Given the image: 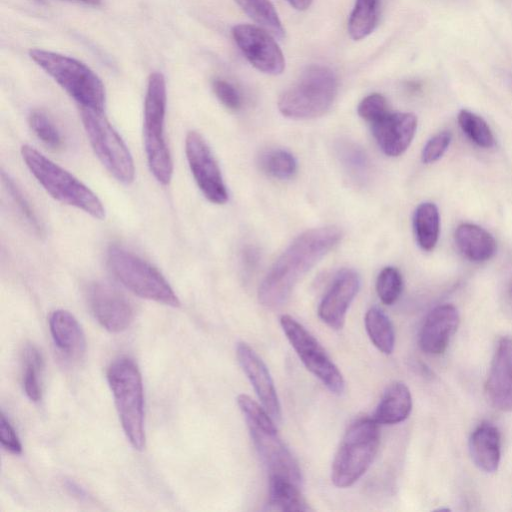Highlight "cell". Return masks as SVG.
I'll use <instances>...</instances> for the list:
<instances>
[{"instance_id":"cell-22","label":"cell","mask_w":512,"mask_h":512,"mask_svg":"<svg viewBox=\"0 0 512 512\" xmlns=\"http://www.w3.org/2000/svg\"><path fill=\"white\" fill-rule=\"evenodd\" d=\"M412 410V396L403 382H393L385 389L373 419L380 425H393L408 418Z\"/></svg>"},{"instance_id":"cell-41","label":"cell","mask_w":512,"mask_h":512,"mask_svg":"<svg viewBox=\"0 0 512 512\" xmlns=\"http://www.w3.org/2000/svg\"><path fill=\"white\" fill-rule=\"evenodd\" d=\"M294 9L303 11L309 8L312 0H286Z\"/></svg>"},{"instance_id":"cell-6","label":"cell","mask_w":512,"mask_h":512,"mask_svg":"<svg viewBox=\"0 0 512 512\" xmlns=\"http://www.w3.org/2000/svg\"><path fill=\"white\" fill-rule=\"evenodd\" d=\"M166 82L162 73L150 74L144 100L143 139L148 166L155 179L168 185L173 162L165 139Z\"/></svg>"},{"instance_id":"cell-10","label":"cell","mask_w":512,"mask_h":512,"mask_svg":"<svg viewBox=\"0 0 512 512\" xmlns=\"http://www.w3.org/2000/svg\"><path fill=\"white\" fill-rule=\"evenodd\" d=\"M81 120L96 156L110 174L123 184L135 178L133 158L103 112L80 107Z\"/></svg>"},{"instance_id":"cell-29","label":"cell","mask_w":512,"mask_h":512,"mask_svg":"<svg viewBox=\"0 0 512 512\" xmlns=\"http://www.w3.org/2000/svg\"><path fill=\"white\" fill-rule=\"evenodd\" d=\"M23 361V388L25 394L31 401L38 402L42 397V355L34 345L29 344L24 349Z\"/></svg>"},{"instance_id":"cell-19","label":"cell","mask_w":512,"mask_h":512,"mask_svg":"<svg viewBox=\"0 0 512 512\" xmlns=\"http://www.w3.org/2000/svg\"><path fill=\"white\" fill-rule=\"evenodd\" d=\"M459 320V313L451 304L440 305L430 311L419 334L421 349L427 354H442L456 332Z\"/></svg>"},{"instance_id":"cell-4","label":"cell","mask_w":512,"mask_h":512,"mask_svg":"<svg viewBox=\"0 0 512 512\" xmlns=\"http://www.w3.org/2000/svg\"><path fill=\"white\" fill-rule=\"evenodd\" d=\"M107 380L124 433L137 449L145 446L144 392L141 373L128 357L114 360L107 370Z\"/></svg>"},{"instance_id":"cell-33","label":"cell","mask_w":512,"mask_h":512,"mask_svg":"<svg viewBox=\"0 0 512 512\" xmlns=\"http://www.w3.org/2000/svg\"><path fill=\"white\" fill-rule=\"evenodd\" d=\"M403 280L398 269L388 266L381 270L376 280V291L381 302L392 305L399 298Z\"/></svg>"},{"instance_id":"cell-16","label":"cell","mask_w":512,"mask_h":512,"mask_svg":"<svg viewBox=\"0 0 512 512\" xmlns=\"http://www.w3.org/2000/svg\"><path fill=\"white\" fill-rule=\"evenodd\" d=\"M236 355L263 407L275 422H279L281 420V405L267 366L245 342L238 343Z\"/></svg>"},{"instance_id":"cell-15","label":"cell","mask_w":512,"mask_h":512,"mask_svg":"<svg viewBox=\"0 0 512 512\" xmlns=\"http://www.w3.org/2000/svg\"><path fill=\"white\" fill-rule=\"evenodd\" d=\"M359 287L360 279L355 271L342 270L339 272L319 304V318L330 328L341 329Z\"/></svg>"},{"instance_id":"cell-20","label":"cell","mask_w":512,"mask_h":512,"mask_svg":"<svg viewBox=\"0 0 512 512\" xmlns=\"http://www.w3.org/2000/svg\"><path fill=\"white\" fill-rule=\"evenodd\" d=\"M53 342L66 358L79 359L85 352L86 340L77 319L68 311L58 309L49 316Z\"/></svg>"},{"instance_id":"cell-13","label":"cell","mask_w":512,"mask_h":512,"mask_svg":"<svg viewBox=\"0 0 512 512\" xmlns=\"http://www.w3.org/2000/svg\"><path fill=\"white\" fill-rule=\"evenodd\" d=\"M232 36L246 59L259 71L278 75L285 68L283 53L271 33L260 26L238 24Z\"/></svg>"},{"instance_id":"cell-38","label":"cell","mask_w":512,"mask_h":512,"mask_svg":"<svg viewBox=\"0 0 512 512\" xmlns=\"http://www.w3.org/2000/svg\"><path fill=\"white\" fill-rule=\"evenodd\" d=\"M450 141L449 132H441L433 136L423 148L422 161L426 164L437 161L448 148Z\"/></svg>"},{"instance_id":"cell-28","label":"cell","mask_w":512,"mask_h":512,"mask_svg":"<svg viewBox=\"0 0 512 512\" xmlns=\"http://www.w3.org/2000/svg\"><path fill=\"white\" fill-rule=\"evenodd\" d=\"M235 2L260 27L279 38L284 36V28L270 0H235Z\"/></svg>"},{"instance_id":"cell-27","label":"cell","mask_w":512,"mask_h":512,"mask_svg":"<svg viewBox=\"0 0 512 512\" xmlns=\"http://www.w3.org/2000/svg\"><path fill=\"white\" fill-rule=\"evenodd\" d=\"M379 14V0H356L348 21V33L354 40L367 37L374 30Z\"/></svg>"},{"instance_id":"cell-31","label":"cell","mask_w":512,"mask_h":512,"mask_svg":"<svg viewBox=\"0 0 512 512\" xmlns=\"http://www.w3.org/2000/svg\"><path fill=\"white\" fill-rule=\"evenodd\" d=\"M458 123L462 131L478 146L490 148L494 145L493 134L480 116L468 110H461L458 114Z\"/></svg>"},{"instance_id":"cell-17","label":"cell","mask_w":512,"mask_h":512,"mask_svg":"<svg viewBox=\"0 0 512 512\" xmlns=\"http://www.w3.org/2000/svg\"><path fill=\"white\" fill-rule=\"evenodd\" d=\"M485 391L493 407L512 411V339L498 342L488 373Z\"/></svg>"},{"instance_id":"cell-32","label":"cell","mask_w":512,"mask_h":512,"mask_svg":"<svg viewBox=\"0 0 512 512\" xmlns=\"http://www.w3.org/2000/svg\"><path fill=\"white\" fill-rule=\"evenodd\" d=\"M28 121L32 131L46 146L54 150L62 147L61 134L45 112L33 110Z\"/></svg>"},{"instance_id":"cell-1","label":"cell","mask_w":512,"mask_h":512,"mask_svg":"<svg viewBox=\"0 0 512 512\" xmlns=\"http://www.w3.org/2000/svg\"><path fill=\"white\" fill-rule=\"evenodd\" d=\"M342 238L337 226H323L299 235L275 261L258 289L261 305L269 309L282 306L298 281Z\"/></svg>"},{"instance_id":"cell-26","label":"cell","mask_w":512,"mask_h":512,"mask_svg":"<svg viewBox=\"0 0 512 512\" xmlns=\"http://www.w3.org/2000/svg\"><path fill=\"white\" fill-rule=\"evenodd\" d=\"M365 328L375 347L391 354L395 346V332L389 317L379 307H371L365 314Z\"/></svg>"},{"instance_id":"cell-12","label":"cell","mask_w":512,"mask_h":512,"mask_svg":"<svg viewBox=\"0 0 512 512\" xmlns=\"http://www.w3.org/2000/svg\"><path fill=\"white\" fill-rule=\"evenodd\" d=\"M185 153L194 180L207 200L224 204L228 192L220 168L205 139L196 131L185 138Z\"/></svg>"},{"instance_id":"cell-43","label":"cell","mask_w":512,"mask_h":512,"mask_svg":"<svg viewBox=\"0 0 512 512\" xmlns=\"http://www.w3.org/2000/svg\"><path fill=\"white\" fill-rule=\"evenodd\" d=\"M511 296H512V286H511Z\"/></svg>"},{"instance_id":"cell-8","label":"cell","mask_w":512,"mask_h":512,"mask_svg":"<svg viewBox=\"0 0 512 512\" xmlns=\"http://www.w3.org/2000/svg\"><path fill=\"white\" fill-rule=\"evenodd\" d=\"M380 444L379 424L362 417L350 424L334 456L331 480L347 488L358 481L373 462Z\"/></svg>"},{"instance_id":"cell-11","label":"cell","mask_w":512,"mask_h":512,"mask_svg":"<svg viewBox=\"0 0 512 512\" xmlns=\"http://www.w3.org/2000/svg\"><path fill=\"white\" fill-rule=\"evenodd\" d=\"M280 324L304 366L332 393L340 395L345 388L344 378L317 339L289 315H282Z\"/></svg>"},{"instance_id":"cell-21","label":"cell","mask_w":512,"mask_h":512,"mask_svg":"<svg viewBox=\"0 0 512 512\" xmlns=\"http://www.w3.org/2000/svg\"><path fill=\"white\" fill-rule=\"evenodd\" d=\"M469 451L475 465L486 473L497 470L500 462V433L489 422L481 423L471 434Z\"/></svg>"},{"instance_id":"cell-14","label":"cell","mask_w":512,"mask_h":512,"mask_svg":"<svg viewBox=\"0 0 512 512\" xmlns=\"http://www.w3.org/2000/svg\"><path fill=\"white\" fill-rule=\"evenodd\" d=\"M88 304L98 323L107 331L126 330L134 319V307L118 289L104 282L91 283L87 290Z\"/></svg>"},{"instance_id":"cell-5","label":"cell","mask_w":512,"mask_h":512,"mask_svg":"<svg viewBox=\"0 0 512 512\" xmlns=\"http://www.w3.org/2000/svg\"><path fill=\"white\" fill-rule=\"evenodd\" d=\"M29 55L80 107L104 111V85L87 65L75 58L43 49H31Z\"/></svg>"},{"instance_id":"cell-25","label":"cell","mask_w":512,"mask_h":512,"mask_svg":"<svg viewBox=\"0 0 512 512\" xmlns=\"http://www.w3.org/2000/svg\"><path fill=\"white\" fill-rule=\"evenodd\" d=\"M413 224L419 246L425 251H431L438 241L440 229L436 205L430 202L420 204L415 210Z\"/></svg>"},{"instance_id":"cell-42","label":"cell","mask_w":512,"mask_h":512,"mask_svg":"<svg viewBox=\"0 0 512 512\" xmlns=\"http://www.w3.org/2000/svg\"><path fill=\"white\" fill-rule=\"evenodd\" d=\"M76 1L83 2L85 4H89V5H93V6H97L101 3V0H76Z\"/></svg>"},{"instance_id":"cell-23","label":"cell","mask_w":512,"mask_h":512,"mask_svg":"<svg viewBox=\"0 0 512 512\" xmlns=\"http://www.w3.org/2000/svg\"><path fill=\"white\" fill-rule=\"evenodd\" d=\"M455 242L464 257L473 262L487 261L496 252L493 236L483 228L470 223L457 227Z\"/></svg>"},{"instance_id":"cell-34","label":"cell","mask_w":512,"mask_h":512,"mask_svg":"<svg viewBox=\"0 0 512 512\" xmlns=\"http://www.w3.org/2000/svg\"><path fill=\"white\" fill-rule=\"evenodd\" d=\"M2 179L5 183V186L7 190L9 191L12 199L20 209L23 216L26 218V220L29 222L31 227H33L34 231L38 235H42L43 233V227L41 223L38 220L37 215L35 214V211L31 207V204L29 203L28 199L25 197L21 189L18 187V185L14 182V180L6 173L2 172Z\"/></svg>"},{"instance_id":"cell-37","label":"cell","mask_w":512,"mask_h":512,"mask_svg":"<svg viewBox=\"0 0 512 512\" xmlns=\"http://www.w3.org/2000/svg\"><path fill=\"white\" fill-rule=\"evenodd\" d=\"M213 91L219 101L230 110H238L242 99L238 90L228 81L215 79L212 83Z\"/></svg>"},{"instance_id":"cell-3","label":"cell","mask_w":512,"mask_h":512,"mask_svg":"<svg viewBox=\"0 0 512 512\" xmlns=\"http://www.w3.org/2000/svg\"><path fill=\"white\" fill-rule=\"evenodd\" d=\"M21 155L31 174L54 199L94 218L105 217V208L98 196L67 170L27 144L21 147Z\"/></svg>"},{"instance_id":"cell-36","label":"cell","mask_w":512,"mask_h":512,"mask_svg":"<svg viewBox=\"0 0 512 512\" xmlns=\"http://www.w3.org/2000/svg\"><path fill=\"white\" fill-rule=\"evenodd\" d=\"M357 112L362 119L372 124L390 111L386 98L381 94L373 93L359 103Z\"/></svg>"},{"instance_id":"cell-2","label":"cell","mask_w":512,"mask_h":512,"mask_svg":"<svg viewBox=\"0 0 512 512\" xmlns=\"http://www.w3.org/2000/svg\"><path fill=\"white\" fill-rule=\"evenodd\" d=\"M258 455L269 471L276 476L301 485V470L292 453L279 437L275 421L264 407L246 394L237 397Z\"/></svg>"},{"instance_id":"cell-39","label":"cell","mask_w":512,"mask_h":512,"mask_svg":"<svg viewBox=\"0 0 512 512\" xmlns=\"http://www.w3.org/2000/svg\"><path fill=\"white\" fill-rule=\"evenodd\" d=\"M0 441L2 446L9 452L13 454H20L22 452L20 439L3 413L0 416Z\"/></svg>"},{"instance_id":"cell-7","label":"cell","mask_w":512,"mask_h":512,"mask_svg":"<svg viewBox=\"0 0 512 512\" xmlns=\"http://www.w3.org/2000/svg\"><path fill=\"white\" fill-rule=\"evenodd\" d=\"M338 91L336 74L327 66L311 65L278 100V109L292 119H312L325 114Z\"/></svg>"},{"instance_id":"cell-35","label":"cell","mask_w":512,"mask_h":512,"mask_svg":"<svg viewBox=\"0 0 512 512\" xmlns=\"http://www.w3.org/2000/svg\"><path fill=\"white\" fill-rule=\"evenodd\" d=\"M343 165L354 175L363 176L368 169V159L363 150L353 143H343L338 148Z\"/></svg>"},{"instance_id":"cell-40","label":"cell","mask_w":512,"mask_h":512,"mask_svg":"<svg viewBox=\"0 0 512 512\" xmlns=\"http://www.w3.org/2000/svg\"><path fill=\"white\" fill-rule=\"evenodd\" d=\"M66 489L74 496L82 498L86 497L87 493L77 482L73 480H66L65 482Z\"/></svg>"},{"instance_id":"cell-30","label":"cell","mask_w":512,"mask_h":512,"mask_svg":"<svg viewBox=\"0 0 512 512\" xmlns=\"http://www.w3.org/2000/svg\"><path fill=\"white\" fill-rule=\"evenodd\" d=\"M260 169L278 179H288L297 171V162L294 156L280 148L264 150L258 156Z\"/></svg>"},{"instance_id":"cell-18","label":"cell","mask_w":512,"mask_h":512,"mask_svg":"<svg viewBox=\"0 0 512 512\" xmlns=\"http://www.w3.org/2000/svg\"><path fill=\"white\" fill-rule=\"evenodd\" d=\"M372 134L380 149L388 156L401 155L409 147L417 128L413 113L388 112L371 124Z\"/></svg>"},{"instance_id":"cell-24","label":"cell","mask_w":512,"mask_h":512,"mask_svg":"<svg viewBox=\"0 0 512 512\" xmlns=\"http://www.w3.org/2000/svg\"><path fill=\"white\" fill-rule=\"evenodd\" d=\"M269 509L309 511L311 508L300 491V485L285 478L269 476Z\"/></svg>"},{"instance_id":"cell-9","label":"cell","mask_w":512,"mask_h":512,"mask_svg":"<svg viewBox=\"0 0 512 512\" xmlns=\"http://www.w3.org/2000/svg\"><path fill=\"white\" fill-rule=\"evenodd\" d=\"M107 259L115 277L134 294L172 307L180 305L164 276L138 255L114 244L108 249Z\"/></svg>"}]
</instances>
